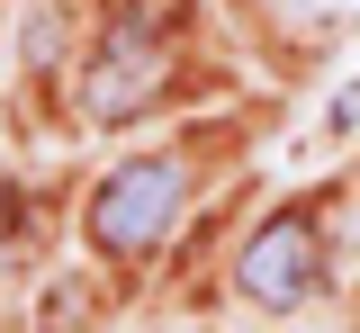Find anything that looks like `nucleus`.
<instances>
[{
    "label": "nucleus",
    "instance_id": "nucleus-3",
    "mask_svg": "<svg viewBox=\"0 0 360 333\" xmlns=\"http://www.w3.org/2000/svg\"><path fill=\"white\" fill-rule=\"evenodd\" d=\"M234 288L252 297V306H270V315H288V306H307L315 288H324V226L315 216H270L262 235L243 243V261H234Z\"/></svg>",
    "mask_w": 360,
    "mask_h": 333
},
{
    "label": "nucleus",
    "instance_id": "nucleus-5",
    "mask_svg": "<svg viewBox=\"0 0 360 333\" xmlns=\"http://www.w3.org/2000/svg\"><path fill=\"white\" fill-rule=\"evenodd\" d=\"M315 9H360V0H315Z\"/></svg>",
    "mask_w": 360,
    "mask_h": 333
},
{
    "label": "nucleus",
    "instance_id": "nucleus-1",
    "mask_svg": "<svg viewBox=\"0 0 360 333\" xmlns=\"http://www.w3.org/2000/svg\"><path fill=\"white\" fill-rule=\"evenodd\" d=\"M180 198H189L180 153H135V162H117V171L90 190V243H99L108 261H144L153 243L172 235Z\"/></svg>",
    "mask_w": 360,
    "mask_h": 333
},
{
    "label": "nucleus",
    "instance_id": "nucleus-2",
    "mask_svg": "<svg viewBox=\"0 0 360 333\" xmlns=\"http://www.w3.org/2000/svg\"><path fill=\"white\" fill-rule=\"evenodd\" d=\"M162 91H172V46H162V18L127 9V18L99 37L90 72H82V117H90V126H127V117H144Z\"/></svg>",
    "mask_w": 360,
    "mask_h": 333
},
{
    "label": "nucleus",
    "instance_id": "nucleus-4",
    "mask_svg": "<svg viewBox=\"0 0 360 333\" xmlns=\"http://www.w3.org/2000/svg\"><path fill=\"white\" fill-rule=\"evenodd\" d=\"M9 207H18V190H9V181H0V243H9V226H18V216H9Z\"/></svg>",
    "mask_w": 360,
    "mask_h": 333
}]
</instances>
